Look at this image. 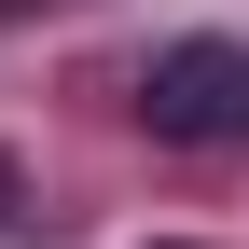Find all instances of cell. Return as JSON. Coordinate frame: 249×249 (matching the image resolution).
Wrapping results in <instances>:
<instances>
[{"label":"cell","mask_w":249,"mask_h":249,"mask_svg":"<svg viewBox=\"0 0 249 249\" xmlns=\"http://www.w3.org/2000/svg\"><path fill=\"white\" fill-rule=\"evenodd\" d=\"M139 124L152 139H235L249 124V42H166L139 70Z\"/></svg>","instance_id":"6da1fadb"}]
</instances>
